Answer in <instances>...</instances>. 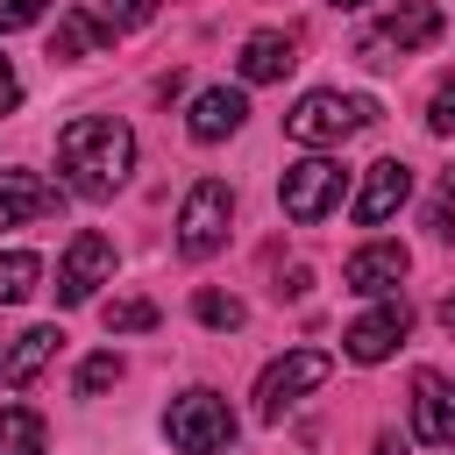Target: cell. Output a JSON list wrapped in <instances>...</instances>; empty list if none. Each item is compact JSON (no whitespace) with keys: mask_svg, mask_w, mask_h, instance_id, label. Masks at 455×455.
<instances>
[{"mask_svg":"<svg viewBox=\"0 0 455 455\" xmlns=\"http://www.w3.org/2000/svg\"><path fill=\"white\" fill-rule=\"evenodd\" d=\"M57 171L78 199H107L135 171V128L114 114H78L57 128Z\"/></svg>","mask_w":455,"mask_h":455,"instance_id":"obj_1","label":"cell"},{"mask_svg":"<svg viewBox=\"0 0 455 455\" xmlns=\"http://www.w3.org/2000/svg\"><path fill=\"white\" fill-rule=\"evenodd\" d=\"M370 121H377V100H363V92H306L284 114V135L306 142V149H334V142L363 135Z\"/></svg>","mask_w":455,"mask_h":455,"instance_id":"obj_2","label":"cell"},{"mask_svg":"<svg viewBox=\"0 0 455 455\" xmlns=\"http://www.w3.org/2000/svg\"><path fill=\"white\" fill-rule=\"evenodd\" d=\"M164 434H171L178 455H220V448L235 441V412H228L220 391H185V398H171Z\"/></svg>","mask_w":455,"mask_h":455,"instance_id":"obj_3","label":"cell"},{"mask_svg":"<svg viewBox=\"0 0 455 455\" xmlns=\"http://www.w3.org/2000/svg\"><path fill=\"white\" fill-rule=\"evenodd\" d=\"M341 192H348V171H341L334 156H306V164H291V171H284L277 206H284V220L313 228V220H327V213L341 206Z\"/></svg>","mask_w":455,"mask_h":455,"instance_id":"obj_4","label":"cell"},{"mask_svg":"<svg viewBox=\"0 0 455 455\" xmlns=\"http://www.w3.org/2000/svg\"><path fill=\"white\" fill-rule=\"evenodd\" d=\"M228 220H235V192L220 178H199L185 192V213H178V249L185 256H213L228 242Z\"/></svg>","mask_w":455,"mask_h":455,"instance_id":"obj_5","label":"cell"},{"mask_svg":"<svg viewBox=\"0 0 455 455\" xmlns=\"http://www.w3.org/2000/svg\"><path fill=\"white\" fill-rule=\"evenodd\" d=\"M327 370H334L327 348H291V355H277V363L263 370V384H256V412H263V419H284V405H291L299 391L327 384Z\"/></svg>","mask_w":455,"mask_h":455,"instance_id":"obj_6","label":"cell"},{"mask_svg":"<svg viewBox=\"0 0 455 455\" xmlns=\"http://www.w3.org/2000/svg\"><path fill=\"white\" fill-rule=\"evenodd\" d=\"M107 277H114V242H107L100 228L71 235V249H64V263H57V306H85Z\"/></svg>","mask_w":455,"mask_h":455,"instance_id":"obj_7","label":"cell"},{"mask_svg":"<svg viewBox=\"0 0 455 455\" xmlns=\"http://www.w3.org/2000/svg\"><path fill=\"white\" fill-rule=\"evenodd\" d=\"M405 327H412V313H405V299H391V306L363 313V320L341 334V355H348V363H384V355L405 341Z\"/></svg>","mask_w":455,"mask_h":455,"instance_id":"obj_8","label":"cell"},{"mask_svg":"<svg viewBox=\"0 0 455 455\" xmlns=\"http://www.w3.org/2000/svg\"><path fill=\"white\" fill-rule=\"evenodd\" d=\"M405 199H412V171H405L398 156H377V164L363 171V192H355V220H363V228H377V220H391Z\"/></svg>","mask_w":455,"mask_h":455,"instance_id":"obj_9","label":"cell"},{"mask_svg":"<svg viewBox=\"0 0 455 455\" xmlns=\"http://www.w3.org/2000/svg\"><path fill=\"white\" fill-rule=\"evenodd\" d=\"M412 434H419L427 448H455V391H448L434 370L412 377Z\"/></svg>","mask_w":455,"mask_h":455,"instance_id":"obj_10","label":"cell"},{"mask_svg":"<svg viewBox=\"0 0 455 455\" xmlns=\"http://www.w3.org/2000/svg\"><path fill=\"white\" fill-rule=\"evenodd\" d=\"M398 277H405V249H398V242H363V249L341 263V284H348V291H363V299L391 291Z\"/></svg>","mask_w":455,"mask_h":455,"instance_id":"obj_11","label":"cell"},{"mask_svg":"<svg viewBox=\"0 0 455 455\" xmlns=\"http://www.w3.org/2000/svg\"><path fill=\"white\" fill-rule=\"evenodd\" d=\"M57 206H64V192H57V185H43L36 171H0V228L43 220V213H57Z\"/></svg>","mask_w":455,"mask_h":455,"instance_id":"obj_12","label":"cell"},{"mask_svg":"<svg viewBox=\"0 0 455 455\" xmlns=\"http://www.w3.org/2000/svg\"><path fill=\"white\" fill-rule=\"evenodd\" d=\"M242 114H249V100H242L235 85H206V92L192 100L185 128H192V142H220V135H235V128H242Z\"/></svg>","mask_w":455,"mask_h":455,"instance_id":"obj_13","label":"cell"},{"mask_svg":"<svg viewBox=\"0 0 455 455\" xmlns=\"http://www.w3.org/2000/svg\"><path fill=\"white\" fill-rule=\"evenodd\" d=\"M291 50H299V43H291L284 28H256V36L242 43V57H235V64H242V78H249V85H270V78H284V71L299 64Z\"/></svg>","mask_w":455,"mask_h":455,"instance_id":"obj_14","label":"cell"},{"mask_svg":"<svg viewBox=\"0 0 455 455\" xmlns=\"http://www.w3.org/2000/svg\"><path fill=\"white\" fill-rule=\"evenodd\" d=\"M57 341H64L57 327H28V334H14V341H7V363H0V384H7V391H21V384L57 355Z\"/></svg>","mask_w":455,"mask_h":455,"instance_id":"obj_15","label":"cell"},{"mask_svg":"<svg viewBox=\"0 0 455 455\" xmlns=\"http://www.w3.org/2000/svg\"><path fill=\"white\" fill-rule=\"evenodd\" d=\"M377 36H384V43L405 57V50H419V43H434V36H441V7L405 0V7H391V14H384V28H377Z\"/></svg>","mask_w":455,"mask_h":455,"instance_id":"obj_16","label":"cell"},{"mask_svg":"<svg viewBox=\"0 0 455 455\" xmlns=\"http://www.w3.org/2000/svg\"><path fill=\"white\" fill-rule=\"evenodd\" d=\"M107 36H114V28H107L100 14H64V21H57V36H50V57H92Z\"/></svg>","mask_w":455,"mask_h":455,"instance_id":"obj_17","label":"cell"},{"mask_svg":"<svg viewBox=\"0 0 455 455\" xmlns=\"http://www.w3.org/2000/svg\"><path fill=\"white\" fill-rule=\"evenodd\" d=\"M36 284H43V256L36 249H7L0 256V306H21Z\"/></svg>","mask_w":455,"mask_h":455,"instance_id":"obj_18","label":"cell"},{"mask_svg":"<svg viewBox=\"0 0 455 455\" xmlns=\"http://www.w3.org/2000/svg\"><path fill=\"white\" fill-rule=\"evenodd\" d=\"M0 455H43V412L0 405Z\"/></svg>","mask_w":455,"mask_h":455,"instance_id":"obj_19","label":"cell"},{"mask_svg":"<svg viewBox=\"0 0 455 455\" xmlns=\"http://www.w3.org/2000/svg\"><path fill=\"white\" fill-rule=\"evenodd\" d=\"M100 320H107V334H149V327H156V306H149L142 291H121V299L100 306Z\"/></svg>","mask_w":455,"mask_h":455,"instance_id":"obj_20","label":"cell"},{"mask_svg":"<svg viewBox=\"0 0 455 455\" xmlns=\"http://www.w3.org/2000/svg\"><path fill=\"white\" fill-rule=\"evenodd\" d=\"M192 313H199L206 327H242V320H249L235 291H199V299H192Z\"/></svg>","mask_w":455,"mask_h":455,"instance_id":"obj_21","label":"cell"},{"mask_svg":"<svg viewBox=\"0 0 455 455\" xmlns=\"http://www.w3.org/2000/svg\"><path fill=\"white\" fill-rule=\"evenodd\" d=\"M149 14H156V0H100V21H107L114 36H121V28H142Z\"/></svg>","mask_w":455,"mask_h":455,"instance_id":"obj_22","label":"cell"},{"mask_svg":"<svg viewBox=\"0 0 455 455\" xmlns=\"http://www.w3.org/2000/svg\"><path fill=\"white\" fill-rule=\"evenodd\" d=\"M114 377H121V355H85V363H78V391H85V398L107 391Z\"/></svg>","mask_w":455,"mask_h":455,"instance_id":"obj_23","label":"cell"},{"mask_svg":"<svg viewBox=\"0 0 455 455\" xmlns=\"http://www.w3.org/2000/svg\"><path fill=\"white\" fill-rule=\"evenodd\" d=\"M43 7H50V0H0V36H14V28H28V21H43Z\"/></svg>","mask_w":455,"mask_h":455,"instance_id":"obj_24","label":"cell"},{"mask_svg":"<svg viewBox=\"0 0 455 455\" xmlns=\"http://www.w3.org/2000/svg\"><path fill=\"white\" fill-rule=\"evenodd\" d=\"M427 128H434V135H455V78L434 92V107H427Z\"/></svg>","mask_w":455,"mask_h":455,"instance_id":"obj_25","label":"cell"},{"mask_svg":"<svg viewBox=\"0 0 455 455\" xmlns=\"http://www.w3.org/2000/svg\"><path fill=\"white\" fill-rule=\"evenodd\" d=\"M21 107V78H14V64L0 57V114H14Z\"/></svg>","mask_w":455,"mask_h":455,"instance_id":"obj_26","label":"cell"},{"mask_svg":"<svg viewBox=\"0 0 455 455\" xmlns=\"http://www.w3.org/2000/svg\"><path fill=\"white\" fill-rule=\"evenodd\" d=\"M377 455H405V441H398V434H384V441H377Z\"/></svg>","mask_w":455,"mask_h":455,"instance_id":"obj_27","label":"cell"},{"mask_svg":"<svg viewBox=\"0 0 455 455\" xmlns=\"http://www.w3.org/2000/svg\"><path fill=\"white\" fill-rule=\"evenodd\" d=\"M441 327H448V334H455V299H441Z\"/></svg>","mask_w":455,"mask_h":455,"instance_id":"obj_28","label":"cell"},{"mask_svg":"<svg viewBox=\"0 0 455 455\" xmlns=\"http://www.w3.org/2000/svg\"><path fill=\"white\" fill-rule=\"evenodd\" d=\"M441 192H448V199H455V171H448V178H441Z\"/></svg>","mask_w":455,"mask_h":455,"instance_id":"obj_29","label":"cell"},{"mask_svg":"<svg viewBox=\"0 0 455 455\" xmlns=\"http://www.w3.org/2000/svg\"><path fill=\"white\" fill-rule=\"evenodd\" d=\"M334 7H370V0H334Z\"/></svg>","mask_w":455,"mask_h":455,"instance_id":"obj_30","label":"cell"},{"mask_svg":"<svg viewBox=\"0 0 455 455\" xmlns=\"http://www.w3.org/2000/svg\"><path fill=\"white\" fill-rule=\"evenodd\" d=\"M0 363H7V348H0Z\"/></svg>","mask_w":455,"mask_h":455,"instance_id":"obj_31","label":"cell"}]
</instances>
